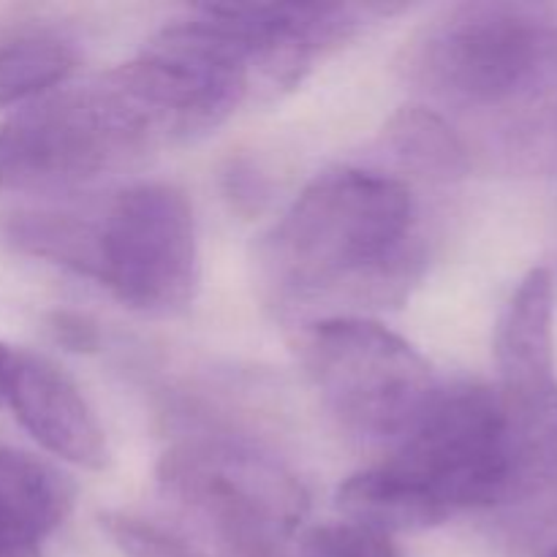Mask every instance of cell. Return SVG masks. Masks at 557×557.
<instances>
[{
	"mask_svg": "<svg viewBox=\"0 0 557 557\" xmlns=\"http://www.w3.org/2000/svg\"><path fill=\"white\" fill-rule=\"evenodd\" d=\"M413 199L406 183L364 169L315 177L272 234V261L299 292L384 281L406 253Z\"/></svg>",
	"mask_w": 557,
	"mask_h": 557,
	"instance_id": "obj_1",
	"label": "cell"
},
{
	"mask_svg": "<svg viewBox=\"0 0 557 557\" xmlns=\"http://www.w3.org/2000/svg\"><path fill=\"white\" fill-rule=\"evenodd\" d=\"M250 74L243 33L218 5H205L194 20L158 33L107 82L139 112L152 136H190L215 128L239 107Z\"/></svg>",
	"mask_w": 557,
	"mask_h": 557,
	"instance_id": "obj_2",
	"label": "cell"
},
{
	"mask_svg": "<svg viewBox=\"0 0 557 557\" xmlns=\"http://www.w3.org/2000/svg\"><path fill=\"white\" fill-rule=\"evenodd\" d=\"M381 466L411 484L441 515L482 509L520 487L515 435L498 392L441 389Z\"/></svg>",
	"mask_w": 557,
	"mask_h": 557,
	"instance_id": "obj_3",
	"label": "cell"
},
{
	"mask_svg": "<svg viewBox=\"0 0 557 557\" xmlns=\"http://www.w3.org/2000/svg\"><path fill=\"white\" fill-rule=\"evenodd\" d=\"M156 136L109 85L49 92L0 125V188L49 190L85 183L145 150Z\"/></svg>",
	"mask_w": 557,
	"mask_h": 557,
	"instance_id": "obj_4",
	"label": "cell"
},
{
	"mask_svg": "<svg viewBox=\"0 0 557 557\" xmlns=\"http://www.w3.org/2000/svg\"><path fill=\"white\" fill-rule=\"evenodd\" d=\"M305 348L330 411L364 438L400 441L438 392L422 354L375 321H319Z\"/></svg>",
	"mask_w": 557,
	"mask_h": 557,
	"instance_id": "obj_5",
	"label": "cell"
},
{
	"mask_svg": "<svg viewBox=\"0 0 557 557\" xmlns=\"http://www.w3.org/2000/svg\"><path fill=\"white\" fill-rule=\"evenodd\" d=\"M161 482L199 511L237 557H281L308 511L302 484L275 460L232 444L169 451Z\"/></svg>",
	"mask_w": 557,
	"mask_h": 557,
	"instance_id": "obj_6",
	"label": "cell"
},
{
	"mask_svg": "<svg viewBox=\"0 0 557 557\" xmlns=\"http://www.w3.org/2000/svg\"><path fill=\"white\" fill-rule=\"evenodd\" d=\"M199 281L196 218L174 185L123 190L101 223V281L131 310L172 315L190 305Z\"/></svg>",
	"mask_w": 557,
	"mask_h": 557,
	"instance_id": "obj_7",
	"label": "cell"
},
{
	"mask_svg": "<svg viewBox=\"0 0 557 557\" xmlns=\"http://www.w3.org/2000/svg\"><path fill=\"white\" fill-rule=\"evenodd\" d=\"M557 60V25L528 5H466L428 49L430 79L471 103H504L536 87Z\"/></svg>",
	"mask_w": 557,
	"mask_h": 557,
	"instance_id": "obj_8",
	"label": "cell"
},
{
	"mask_svg": "<svg viewBox=\"0 0 557 557\" xmlns=\"http://www.w3.org/2000/svg\"><path fill=\"white\" fill-rule=\"evenodd\" d=\"M495 362L525 487L557 462L555 283L544 267L528 272L511 294L495 337Z\"/></svg>",
	"mask_w": 557,
	"mask_h": 557,
	"instance_id": "obj_9",
	"label": "cell"
},
{
	"mask_svg": "<svg viewBox=\"0 0 557 557\" xmlns=\"http://www.w3.org/2000/svg\"><path fill=\"white\" fill-rule=\"evenodd\" d=\"M0 406L49 455L87 471L107 466V435L96 413L74 381L47 359L9 346L0 370Z\"/></svg>",
	"mask_w": 557,
	"mask_h": 557,
	"instance_id": "obj_10",
	"label": "cell"
},
{
	"mask_svg": "<svg viewBox=\"0 0 557 557\" xmlns=\"http://www.w3.org/2000/svg\"><path fill=\"white\" fill-rule=\"evenodd\" d=\"M74 487L38 457L0 444V557H41V542L65 520Z\"/></svg>",
	"mask_w": 557,
	"mask_h": 557,
	"instance_id": "obj_11",
	"label": "cell"
},
{
	"mask_svg": "<svg viewBox=\"0 0 557 557\" xmlns=\"http://www.w3.org/2000/svg\"><path fill=\"white\" fill-rule=\"evenodd\" d=\"M337 509L346 515V520L375 528L386 536L428 531L446 522V517L424 495H419L411 484L403 482L381 462L354 473L341 484Z\"/></svg>",
	"mask_w": 557,
	"mask_h": 557,
	"instance_id": "obj_12",
	"label": "cell"
},
{
	"mask_svg": "<svg viewBox=\"0 0 557 557\" xmlns=\"http://www.w3.org/2000/svg\"><path fill=\"white\" fill-rule=\"evenodd\" d=\"M3 237L20 253L101 281V226L58 212H20L5 221Z\"/></svg>",
	"mask_w": 557,
	"mask_h": 557,
	"instance_id": "obj_13",
	"label": "cell"
},
{
	"mask_svg": "<svg viewBox=\"0 0 557 557\" xmlns=\"http://www.w3.org/2000/svg\"><path fill=\"white\" fill-rule=\"evenodd\" d=\"M386 145L397 161L422 177L451 180L466 174V145L441 114L428 107H403L386 125Z\"/></svg>",
	"mask_w": 557,
	"mask_h": 557,
	"instance_id": "obj_14",
	"label": "cell"
},
{
	"mask_svg": "<svg viewBox=\"0 0 557 557\" xmlns=\"http://www.w3.org/2000/svg\"><path fill=\"white\" fill-rule=\"evenodd\" d=\"M74 69V49L60 38L16 36L0 41V109L49 96Z\"/></svg>",
	"mask_w": 557,
	"mask_h": 557,
	"instance_id": "obj_15",
	"label": "cell"
},
{
	"mask_svg": "<svg viewBox=\"0 0 557 557\" xmlns=\"http://www.w3.org/2000/svg\"><path fill=\"white\" fill-rule=\"evenodd\" d=\"M299 557H403L392 536L359 522H330L308 531Z\"/></svg>",
	"mask_w": 557,
	"mask_h": 557,
	"instance_id": "obj_16",
	"label": "cell"
},
{
	"mask_svg": "<svg viewBox=\"0 0 557 557\" xmlns=\"http://www.w3.org/2000/svg\"><path fill=\"white\" fill-rule=\"evenodd\" d=\"M101 528L125 557H205L185 539L139 517L107 511L101 515Z\"/></svg>",
	"mask_w": 557,
	"mask_h": 557,
	"instance_id": "obj_17",
	"label": "cell"
},
{
	"mask_svg": "<svg viewBox=\"0 0 557 557\" xmlns=\"http://www.w3.org/2000/svg\"><path fill=\"white\" fill-rule=\"evenodd\" d=\"M52 332L65 348L71 351H92L98 346V332L90 321H85L82 315L74 313H60L54 315Z\"/></svg>",
	"mask_w": 557,
	"mask_h": 557,
	"instance_id": "obj_18",
	"label": "cell"
},
{
	"mask_svg": "<svg viewBox=\"0 0 557 557\" xmlns=\"http://www.w3.org/2000/svg\"><path fill=\"white\" fill-rule=\"evenodd\" d=\"M5 351H9V346H5V343H0V370H3V359H5Z\"/></svg>",
	"mask_w": 557,
	"mask_h": 557,
	"instance_id": "obj_19",
	"label": "cell"
},
{
	"mask_svg": "<svg viewBox=\"0 0 557 557\" xmlns=\"http://www.w3.org/2000/svg\"><path fill=\"white\" fill-rule=\"evenodd\" d=\"M544 557H557V547H553V549H549V553H547V555H544Z\"/></svg>",
	"mask_w": 557,
	"mask_h": 557,
	"instance_id": "obj_20",
	"label": "cell"
}]
</instances>
